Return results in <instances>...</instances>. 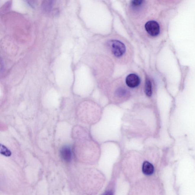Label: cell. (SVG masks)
<instances>
[{
  "label": "cell",
  "mask_w": 195,
  "mask_h": 195,
  "mask_svg": "<svg viewBox=\"0 0 195 195\" xmlns=\"http://www.w3.org/2000/svg\"><path fill=\"white\" fill-rule=\"evenodd\" d=\"M143 2V1H131L132 6H140Z\"/></svg>",
  "instance_id": "9"
},
{
  "label": "cell",
  "mask_w": 195,
  "mask_h": 195,
  "mask_svg": "<svg viewBox=\"0 0 195 195\" xmlns=\"http://www.w3.org/2000/svg\"><path fill=\"white\" fill-rule=\"evenodd\" d=\"M62 158L66 162H69L72 159V154L69 147L64 146L61 148L60 151Z\"/></svg>",
  "instance_id": "4"
},
{
  "label": "cell",
  "mask_w": 195,
  "mask_h": 195,
  "mask_svg": "<svg viewBox=\"0 0 195 195\" xmlns=\"http://www.w3.org/2000/svg\"><path fill=\"white\" fill-rule=\"evenodd\" d=\"M102 195H113V192L110 191H107L103 194Z\"/></svg>",
  "instance_id": "10"
},
{
  "label": "cell",
  "mask_w": 195,
  "mask_h": 195,
  "mask_svg": "<svg viewBox=\"0 0 195 195\" xmlns=\"http://www.w3.org/2000/svg\"><path fill=\"white\" fill-rule=\"evenodd\" d=\"M1 153L2 155L5 156L9 157L11 155V152L5 146L1 145Z\"/></svg>",
  "instance_id": "8"
},
{
  "label": "cell",
  "mask_w": 195,
  "mask_h": 195,
  "mask_svg": "<svg viewBox=\"0 0 195 195\" xmlns=\"http://www.w3.org/2000/svg\"><path fill=\"white\" fill-rule=\"evenodd\" d=\"M126 83L127 86L131 88L138 87L140 83V79L137 75L131 74L128 75L126 78Z\"/></svg>",
  "instance_id": "3"
},
{
  "label": "cell",
  "mask_w": 195,
  "mask_h": 195,
  "mask_svg": "<svg viewBox=\"0 0 195 195\" xmlns=\"http://www.w3.org/2000/svg\"><path fill=\"white\" fill-rule=\"evenodd\" d=\"M155 170L153 165L147 161L144 162L142 166V171L144 174L147 175H152Z\"/></svg>",
  "instance_id": "5"
},
{
  "label": "cell",
  "mask_w": 195,
  "mask_h": 195,
  "mask_svg": "<svg viewBox=\"0 0 195 195\" xmlns=\"http://www.w3.org/2000/svg\"><path fill=\"white\" fill-rule=\"evenodd\" d=\"M145 28L147 33L151 36H157L160 32V26L157 22L155 21L147 22L145 25Z\"/></svg>",
  "instance_id": "2"
},
{
  "label": "cell",
  "mask_w": 195,
  "mask_h": 195,
  "mask_svg": "<svg viewBox=\"0 0 195 195\" xmlns=\"http://www.w3.org/2000/svg\"><path fill=\"white\" fill-rule=\"evenodd\" d=\"M145 91L146 94L148 97H151L152 95V84L151 82L149 79L146 80L145 86Z\"/></svg>",
  "instance_id": "6"
},
{
  "label": "cell",
  "mask_w": 195,
  "mask_h": 195,
  "mask_svg": "<svg viewBox=\"0 0 195 195\" xmlns=\"http://www.w3.org/2000/svg\"><path fill=\"white\" fill-rule=\"evenodd\" d=\"M53 2L52 1H46V3L43 4V9L46 12H49L51 10L53 6Z\"/></svg>",
  "instance_id": "7"
},
{
  "label": "cell",
  "mask_w": 195,
  "mask_h": 195,
  "mask_svg": "<svg viewBox=\"0 0 195 195\" xmlns=\"http://www.w3.org/2000/svg\"><path fill=\"white\" fill-rule=\"evenodd\" d=\"M110 47L113 55L116 57H120L123 56L126 52V46L119 40L111 41Z\"/></svg>",
  "instance_id": "1"
}]
</instances>
